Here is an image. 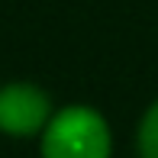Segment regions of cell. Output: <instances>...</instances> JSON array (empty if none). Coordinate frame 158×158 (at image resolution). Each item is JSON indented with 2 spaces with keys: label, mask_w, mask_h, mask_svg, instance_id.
Masks as SVG:
<instances>
[{
  "label": "cell",
  "mask_w": 158,
  "mask_h": 158,
  "mask_svg": "<svg viewBox=\"0 0 158 158\" xmlns=\"http://www.w3.org/2000/svg\"><path fill=\"white\" fill-rule=\"evenodd\" d=\"M135 142H139V158H158V103L145 110Z\"/></svg>",
  "instance_id": "3957f363"
},
{
  "label": "cell",
  "mask_w": 158,
  "mask_h": 158,
  "mask_svg": "<svg viewBox=\"0 0 158 158\" xmlns=\"http://www.w3.org/2000/svg\"><path fill=\"white\" fill-rule=\"evenodd\" d=\"M52 100L42 87L26 81H13L0 87V132L13 139L42 135V129L52 119Z\"/></svg>",
  "instance_id": "7a4b0ae2"
},
{
  "label": "cell",
  "mask_w": 158,
  "mask_h": 158,
  "mask_svg": "<svg viewBox=\"0 0 158 158\" xmlns=\"http://www.w3.org/2000/svg\"><path fill=\"white\" fill-rule=\"evenodd\" d=\"M42 158H110L113 135L94 106L71 103L55 110L42 129Z\"/></svg>",
  "instance_id": "6da1fadb"
}]
</instances>
